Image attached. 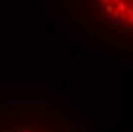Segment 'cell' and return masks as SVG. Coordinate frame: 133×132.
I'll return each instance as SVG.
<instances>
[{
    "label": "cell",
    "instance_id": "obj_2",
    "mask_svg": "<svg viewBox=\"0 0 133 132\" xmlns=\"http://www.w3.org/2000/svg\"><path fill=\"white\" fill-rule=\"evenodd\" d=\"M31 132H37V131H31Z\"/></svg>",
    "mask_w": 133,
    "mask_h": 132
},
{
    "label": "cell",
    "instance_id": "obj_1",
    "mask_svg": "<svg viewBox=\"0 0 133 132\" xmlns=\"http://www.w3.org/2000/svg\"><path fill=\"white\" fill-rule=\"evenodd\" d=\"M113 26L133 31V0H98Z\"/></svg>",
    "mask_w": 133,
    "mask_h": 132
}]
</instances>
